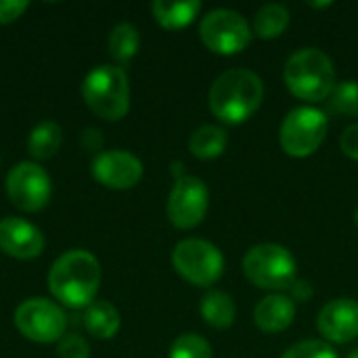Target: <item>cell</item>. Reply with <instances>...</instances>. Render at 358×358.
<instances>
[{
    "mask_svg": "<svg viewBox=\"0 0 358 358\" xmlns=\"http://www.w3.org/2000/svg\"><path fill=\"white\" fill-rule=\"evenodd\" d=\"M101 285V264L86 250H69L59 256L48 273L52 296L69 308H88Z\"/></svg>",
    "mask_w": 358,
    "mask_h": 358,
    "instance_id": "1",
    "label": "cell"
},
{
    "mask_svg": "<svg viewBox=\"0 0 358 358\" xmlns=\"http://www.w3.org/2000/svg\"><path fill=\"white\" fill-rule=\"evenodd\" d=\"M264 96V84L250 69H229L216 78L210 88V111L224 124H243L250 120Z\"/></svg>",
    "mask_w": 358,
    "mask_h": 358,
    "instance_id": "2",
    "label": "cell"
},
{
    "mask_svg": "<svg viewBox=\"0 0 358 358\" xmlns=\"http://www.w3.org/2000/svg\"><path fill=\"white\" fill-rule=\"evenodd\" d=\"M285 86L302 101H325L336 88V67L319 48H302L285 63Z\"/></svg>",
    "mask_w": 358,
    "mask_h": 358,
    "instance_id": "3",
    "label": "cell"
},
{
    "mask_svg": "<svg viewBox=\"0 0 358 358\" xmlns=\"http://www.w3.org/2000/svg\"><path fill=\"white\" fill-rule=\"evenodd\" d=\"M82 96L92 113L107 122L122 120L130 109V84L122 67L99 65L82 84Z\"/></svg>",
    "mask_w": 358,
    "mask_h": 358,
    "instance_id": "4",
    "label": "cell"
},
{
    "mask_svg": "<svg viewBox=\"0 0 358 358\" xmlns=\"http://www.w3.org/2000/svg\"><path fill=\"white\" fill-rule=\"evenodd\" d=\"M245 277L260 289H292L296 279V260L289 250L277 243H260L248 250L243 258Z\"/></svg>",
    "mask_w": 358,
    "mask_h": 358,
    "instance_id": "5",
    "label": "cell"
},
{
    "mask_svg": "<svg viewBox=\"0 0 358 358\" xmlns=\"http://www.w3.org/2000/svg\"><path fill=\"white\" fill-rule=\"evenodd\" d=\"M176 273L199 287L214 285L224 273V258L220 250L203 239H185L172 252Z\"/></svg>",
    "mask_w": 358,
    "mask_h": 358,
    "instance_id": "6",
    "label": "cell"
},
{
    "mask_svg": "<svg viewBox=\"0 0 358 358\" xmlns=\"http://www.w3.org/2000/svg\"><path fill=\"white\" fill-rule=\"evenodd\" d=\"M327 136V117L315 107H298L289 111L281 124L279 141L287 155L308 157Z\"/></svg>",
    "mask_w": 358,
    "mask_h": 358,
    "instance_id": "7",
    "label": "cell"
},
{
    "mask_svg": "<svg viewBox=\"0 0 358 358\" xmlns=\"http://www.w3.org/2000/svg\"><path fill=\"white\" fill-rule=\"evenodd\" d=\"M201 42L216 55H237L241 52L252 40V27L231 8H216L210 10L199 25Z\"/></svg>",
    "mask_w": 358,
    "mask_h": 358,
    "instance_id": "8",
    "label": "cell"
},
{
    "mask_svg": "<svg viewBox=\"0 0 358 358\" xmlns=\"http://www.w3.org/2000/svg\"><path fill=\"white\" fill-rule=\"evenodd\" d=\"M15 327L21 331L23 338L31 342L50 344L63 338L67 319L61 306H57L55 302H48L46 298H29L17 306Z\"/></svg>",
    "mask_w": 358,
    "mask_h": 358,
    "instance_id": "9",
    "label": "cell"
},
{
    "mask_svg": "<svg viewBox=\"0 0 358 358\" xmlns=\"http://www.w3.org/2000/svg\"><path fill=\"white\" fill-rule=\"evenodd\" d=\"M6 193L23 212H38L50 199V176L36 162H21L6 176Z\"/></svg>",
    "mask_w": 358,
    "mask_h": 358,
    "instance_id": "10",
    "label": "cell"
},
{
    "mask_svg": "<svg viewBox=\"0 0 358 358\" xmlns=\"http://www.w3.org/2000/svg\"><path fill=\"white\" fill-rule=\"evenodd\" d=\"M210 193L201 178L178 176L168 197V218L176 229L197 227L208 212Z\"/></svg>",
    "mask_w": 358,
    "mask_h": 358,
    "instance_id": "11",
    "label": "cell"
},
{
    "mask_svg": "<svg viewBox=\"0 0 358 358\" xmlns=\"http://www.w3.org/2000/svg\"><path fill=\"white\" fill-rule=\"evenodd\" d=\"M92 176L107 189L124 191L138 185L143 178V164L128 151H103L92 162Z\"/></svg>",
    "mask_w": 358,
    "mask_h": 358,
    "instance_id": "12",
    "label": "cell"
},
{
    "mask_svg": "<svg viewBox=\"0 0 358 358\" xmlns=\"http://www.w3.org/2000/svg\"><path fill=\"white\" fill-rule=\"evenodd\" d=\"M0 250L17 260L38 258L44 250V235L23 218L6 216L0 220Z\"/></svg>",
    "mask_w": 358,
    "mask_h": 358,
    "instance_id": "13",
    "label": "cell"
},
{
    "mask_svg": "<svg viewBox=\"0 0 358 358\" xmlns=\"http://www.w3.org/2000/svg\"><path fill=\"white\" fill-rule=\"evenodd\" d=\"M317 325L321 336L329 342H352L358 336V302L350 298L331 300L321 308Z\"/></svg>",
    "mask_w": 358,
    "mask_h": 358,
    "instance_id": "14",
    "label": "cell"
},
{
    "mask_svg": "<svg viewBox=\"0 0 358 358\" xmlns=\"http://www.w3.org/2000/svg\"><path fill=\"white\" fill-rule=\"evenodd\" d=\"M296 317V304L292 298L283 294H271L258 302L254 310V323L264 334H279L285 331Z\"/></svg>",
    "mask_w": 358,
    "mask_h": 358,
    "instance_id": "15",
    "label": "cell"
},
{
    "mask_svg": "<svg viewBox=\"0 0 358 358\" xmlns=\"http://www.w3.org/2000/svg\"><path fill=\"white\" fill-rule=\"evenodd\" d=\"M153 17L155 21L166 27V29H182L189 23H193V19L199 15L201 10V2L199 0H187V2H166V0H155L153 6Z\"/></svg>",
    "mask_w": 358,
    "mask_h": 358,
    "instance_id": "16",
    "label": "cell"
},
{
    "mask_svg": "<svg viewBox=\"0 0 358 358\" xmlns=\"http://www.w3.org/2000/svg\"><path fill=\"white\" fill-rule=\"evenodd\" d=\"M84 327L96 340H111L120 331V313L109 302H92L84 313Z\"/></svg>",
    "mask_w": 358,
    "mask_h": 358,
    "instance_id": "17",
    "label": "cell"
},
{
    "mask_svg": "<svg viewBox=\"0 0 358 358\" xmlns=\"http://www.w3.org/2000/svg\"><path fill=\"white\" fill-rule=\"evenodd\" d=\"M201 317L214 329H229L235 321V302L224 292H208L201 300Z\"/></svg>",
    "mask_w": 358,
    "mask_h": 358,
    "instance_id": "18",
    "label": "cell"
},
{
    "mask_svg": "<svg viewBox=\"0 0 358 358\" xmlns=\"http://www.w3.org/2000/svg\"><path fill=\"white\" fill-rule=\"evenodd\" d=\"M289 25V10L283 4H264L254 15L252 34H256L262 40L279 38Z\"/></svg>",
    "mask_w": 358,
    "mask_h": 358,
    "instance_id": "19",
    "label": "cell"
},
{
    "mask_svg": "<svg viewBox=\"0 0 358 358\" xmlns=\"http://www.w3.org/2000/svg\"><path fill=\"white\" fill-rule=\"evenodd\" d=\"M63 143V130L55 122L38 124L27 138V151L34 159H48L52 157Z\"/></svg>",
    "mask_w": 358,
    "mask_h": 358,
    "instance_id": "20",
    "label": "cell"
},
{
    "mask_svg": "<svg viewBox=\"0 0 358 358\" xmlns=\"http://www.w3.org/2000/svg\"><path fill=\"white\" fill-rule=\"evenodd\" d=\"M189 149L199 159H214L227 149V132L220 126H201L191 134Z\"/></svg>",
    "mask_w": 358,
    "mask_h": 358,
    "instance_id": "21",
    "label": "cell"
},
{
    "mask_svg": "<svg viewBox=\"0 0 358 358\" xmlns=\"http://www.w3.org/2000/svg\"><path fill=\"white\" fill-rule=\"evenodd\" d=\"M138 42V29L130 23H120L109 34V55L120 63H128L136 55Z\"/></svg>",
    "mask_w": 358,
    "mask_h": 358,
    "instance_id": "22",
    "label": "cell"
},
{
    "mask_svg": "<svg viewBox=\"0 0 358 358\" xmlns=\"http://www.w3.org/2000/svg\"><path fill=\"white\" fill-rule=\"evenodd\" d=\"M329 107L336 113L358 117V82L346 80L336 84L334 92L329 94Z\"/></svg>",
    "mask_w": 358,
    "mask_h": 358,
    "instance_id": "23",
    "label": "cell"
},
{
    "mask_svg": "<svg viewBox=\"0 0 358 358\" xmlns=\"http://www.w3.org/2000/svg\"><path fill=\"white\" fill-rule=\"evenodd\" d=\"M168 358H212V346L197 334H182L174 340Z\"/></svg>",
    "mask_w": 358,
    "mask_h": 358,
    "instance_id": "24",
    "label": "cell"
},
{
    "mask_svg": "<svg viewBox=\"0 0 358 358\" xmlns=\"http://www.w3.org/2000/svg\"><path fill=\"white\" fill-rule=\"evenodd\" d=\"M281 358H338V355L329 344L319 340H308L292 346Z\"/></svg>",
    "mask_w": 358,
    "mask_h": 358,
    "instance_id": "25",
    "label": "cell"
},
{
    "mask_svg": "<svg viewBox=\"0 0 358 358\" xmlns=\"http://www.w3.org/2000/svg\"><path fill=\"white\" fill-rule=\"evenodd\" d=\"M57 352H59V358H88L90 357V346L82 336L71 334V336H63L59 340Z\"/></svg>",
    "mask_w": 358,
    "mask_h": 358,
    "instance_id": "26",
    "label": "cell"
},
{
    "mask_svg": "<svg viewBox=\"0 0 358 358\" xmlns=\"http://www.w3.org/2000/svg\"><path fill=\"white\" fill-rule=\"evenodd\" d=\"M25 8H27L25 0H0V25L13 23L23 15Z\"/></svg>",
    "mask_w": 358,
    "mask_h": 358,
    "instance_id": "27",
    "label": "cell"
},
{
    "mask_svg": "<svg viewBox=\"0 0 358 358\" xmlns=\"http://www.w3.org/2000/svg\"><path fill=\"white\" fill-rule=\"evenodd\" d=\"M340 147L344 155H348L350 159H358V124H352L344 130L340 138Z\"/></svg>",
    "mask_w": 358,
    "mask_h": 358,
    "instance_id": "28",
    "label": "cell"
},
{
    "mask_svg": "<svg viewBox=\"0 0 358 358\" xmlns=\"http://www.w3.org/2000/svg\"><path fill=\"white\" fill-rule=\"evenodd\" d=\"M292 294H294V298L292 300H306V298H310V285L308 283H302V281H296L294 285H292Z\"/></svg>",
    "mask_w": 358,
    "mask_h": 358,
    "instance_id": "29",
    "label": "cell"
},
{
    "mask_svg": "<svg viewBox=\"0 0 358 358\" xmlns=\"http://www.w3.org/2000/svg\"><path fill=\"white\" fill-rule=\"evenodd\" d=\"M348 358H358V350H355V352H352Z\"/></svg>",
    "mask_w": 358,
    "mask_h": 358,
    "instance_id": "30",
    "label": "cell"
},
{
    "mask_svg": "<svg viewBox=\"0 0 358 358\" xmlns=\"http://www.w3.org/2000/svg\"><path fill=\"white\" fill-rule=\"evenodd\" d=\"M355 220H357V224H358V208H357V212H355Z\"/></svg>",
    "mask_w": 358,
    "mask_h": 358,
    "instance_id": "31",
    "label": "cell"
}]
</instances>
